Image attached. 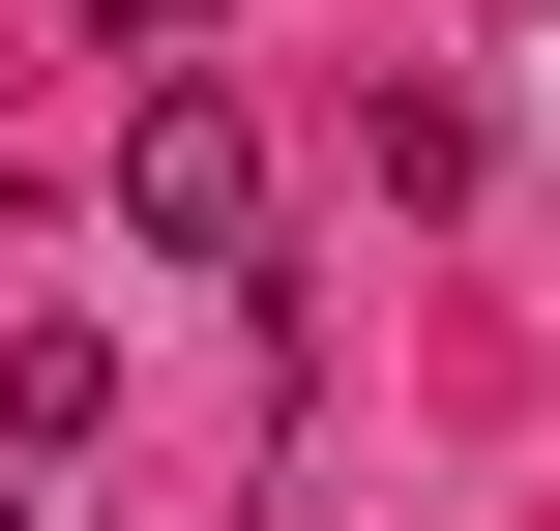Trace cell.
I'll return each instance as SVG.
<instances>
[{
	"label": "cell",
	"mask_w": 560,
	"mask_h": 531,
	"mask_svg": "<svg viewBox=\"0 0 560 531\" xmlns=\"http://www.w3.org/2000/svg\"><path fill=\"white\" fill-rule=\"evenodd\" d=\"M89 30H118V59H177V30H207V0H89Z\"/></svg>",
	"instance_id": "3957f363"
},
{
	"label": "cell",
	"mask_w": 560,
	"mask_h": 531,
	"mask_svg": "<svg viewBox=\"0 0 560 531\" xmlns=\"http://www.w3.org/2000/svg\"><path fill=\"white\" fill-rule=\"evenodd\" d=\"M118 414V325H0V443H89Z\"/></svg>",
	"instance_id": "7a4b0ae2"
},
{
	"label": "cell",
	"mask_w": 560,
	"mask_h": 531,
	"mask_svg": "<svg viewBox=\"0 0 560 531\" xmlns=\"http://www.w3.org/2000/svg\"><path fill=\"white\" fill-rule=\"evenodd\" d=\"M118 236H148L177 296H266V118H236L207 59H148V118H118Z\"/></svg>",
	"instance_id": "6da1fadb"
}]
</instances>
